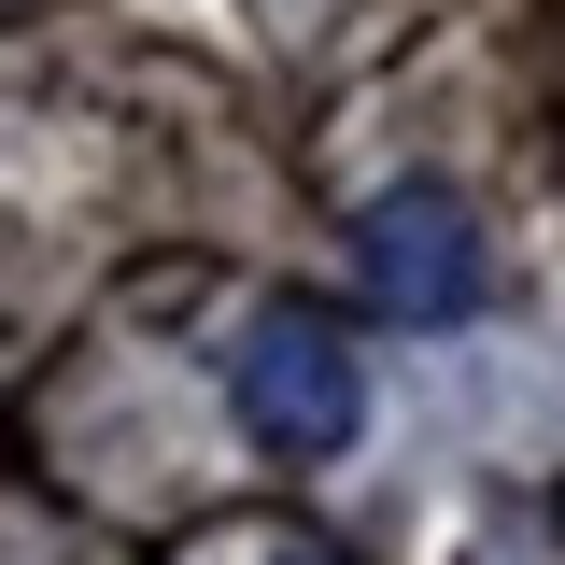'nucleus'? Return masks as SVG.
Instances as JSON below:
<instances>
[{"instance_id": "3", "label": "nucleus", "mask_w": 565, "mask_h": 565, "mask_svg": "<svg viewBox=\"0 0 565 565\" xmlns=\"http://www.w3.org/2000/svg\"><path fill=\"white\" fill-rule=\"evenodd\" d=\"M282 565H326V552H282Z\"/></svg>"}, {"instance_id": "1", "label": "nucleus", "mask_w": 565, "mask_h": 565, "mask_svg": "<svg viewBox=\"0 0 565 565\" xmlns=\"http://www.w3.org/2000/svg\"><path fill=\"white\" fill-rule=\"evenodd\" d=\"M226 411H241L255 452L326 467V452L367 438V367H353V340L326 326V311H255V340L226 353Z\"/></svg>"}, {"instance_id": "2", "label": "nucleus", "mask_w": 565, "mask_h": 565, "mask_svg": "<svg viewBox=\"0 0 565 565\" xmlns=\"http://www.w3.org/2000/svg\"><path fill=\"white\" fill-rule=\"evenodd\" d=\"M353 255H367V297L411 311V326H467L494 297V241H481V212L452 184H382L367 226H353Z\"/></svg>"}]
</instances>
